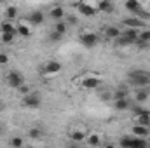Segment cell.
<instances>
[{"label":"cell","instance_id":"cb8c5ba5","mask_svg":"<svg viewBox=\"0 0 150 148\" xmlns=\"http://www.w3.org/2000/svg\"><path fill=\"white\" fill-rule=\"evenodd\" d=\"M2 32H12V33H18V28H14L11 23H2Z\"/></svg>","mask_w":150,"mask_h":148},{"label":"cell","instance_id":"9c48e42d","mask_svg":"<svg viewBox=\"0 0 150 148\" xmlns=\"http://www.w3.org/2000/svg\"><path fill=\"white\" fill-rule=\"evenodd\" d=\"M82 87L84 89H98L100 87V78H93V77H89V78H84L82 80Z\"/></svg>","mask_w":150,"mask_h":148},{"label":"cell","instance_id":"7a4b0ae2","mask_svg":"<svg viewBox=\"0 0 150 148\" xmlns=\"http://www.w3.org/2000/svg\"><path fill=\"white\" fill-rule=\"evenodd\" d=\"M119 145L124 147V148H145V147H149L147 140H145V138H140V136H136V138L124 136V138H120Z\"/></svg>","mask_w":150,"mask_h":148},{"label":"cell","instance_id":"ffe728a7","mask_svg":"<svg viewBox=\"0 0 150 148\" xmlns=\"http://www.w3.org/2000/svg\"><path fill=\"white\" fill-rule=\"evenodd\" d=\"M5 16H7V19H14V18L18 16V9H16L14 5L7 7V11H5Z\"/></svg>","mask_w":150,"mask_h":148},{"label":"cell","instance_id":"2e32d148","mask_svg":"<svg viewBox=\"0 0 150 148\" xmlns=\"http://www.w3.org/2000/svg\"><path fill=\"white\" fill-rule=\"evenodd\" d=\"M122 23H124L127 28H136V26H142V25H143V21H142L140 18H126V19H122Z\"/></svg>","mask_w":150,"mask_h":148},{"label":"cell","instance_id":"52a82bcc","mask_svg":"<svg viewBox=\"0 0 150 148\" xmlns=\"http://www.w3.org/2000/svg\"><path fill=\"white\" fill-rule=\"evenodd\" d=\"M77 9H79V12L84 14V16H94V14L98 12V9H94L93 5H87V4H79Z\"/></svg>","mask_w":150,"mask_h":148},{"label":"cell","instance_id":"4316f807","mask_svg":"<svg viewBox=\"0 0 150 148\" xmlns=\"http://www.w3.org/2000/svg\"><path fill=\"white\" fill-rule=\"evenodd\" d=\"M138 40H143V42H150V30H143L140 35H138Z\"/></svg>","mask_w":150,"mask_h":148},{"label":"cell","instance_id":"7c38bea8","mask_svg":"<svg viewBox=\"0 0 150 148\" xmlns=\"http://www.w3.org/2000/svg\"><path fill=\"white\" fill-rule=\"evenodd\" d=\"M49 16H51V19H54V21H61V19L65 18V11H63V7H52L51 12H49Z\"/></svg>","mask_w":150,"mask_h":148},{"label":"cell","instance_id":"8992f818","mask_svg":"<svg viewBox=\"0 0 150 148\" xmlns=\"http://www.w3.org/2000/svg\"><path fill=\"white\" fill-rule=\"evenodd\" d=\"M61 68L63 66L59 61H49L44 65V73H58V72H61Z\"/></svg>","mask_w":150,"mask_h":148},{"label":"cell","instance_id":"5b68a950","mask_svg":"<svg viewBox=\"0 0 150 148\" xmlns=\"http://www.w3.org/2000/svg\"><path fill=\"white\" fill-rule=\"evenodd\" d=\"M98 40H100L98 35H96V33H91V32H89V33H82V35H80V44H82L86 49H93V47L98 44Z\"/></svg>","mask_w":150,"mask_h":148},{"label":"cell","instance_id":"d6986e66","mask_svg":"<svg viewBox=\"0 0 150 148\" xmlns=\"http://www.w3.org/2000/svg\"><path fill=\"white\" fill-rule=\"evenodd\" d=\"M14 35L16 33H12V32H2V42L4 44H11L14 40Z\"/></svg>","mask_w":150,"mask_h":148},{"label":"cell","instance_id":"e0dca14e","mask_svg":"<svg viewBox=\"0 0 150 148\" xmlns=\"http://www.w3.org/2000/svg\"><path fill=\"white\" fill-rule=\"evenodd\" d=\"M136 124L142 125H150V113L147 110H143L140 115H136Z\"/></svg>","mask_w":150,"mask_h":148},{"label":"cell","instance_id":"9a60e30c","mask_svg":"<svg viewBox=\"0 0 150 148\" xmlns=\"http://www.w3.org/2000/svg\"><path fill=\"white\" fill-rule=\"evenodd\" d=\"M44 19H45V16H44V12H40V11H33V12L30 14V23H33V25H42Z\"/></svg>","mask_w":150,"mask_h":148},{"label":"cell","instance_id":"1f68e13d","mask_svg":"<svg viewBox=\"0 0 150 148\" xmlns=\"http://www.w3.org/2000/svg\"><path fill=\"white\" fill-rule=\"evenodd\" d=\"M9 63V56L5 52H0V65H7Z\"/></svg>","mask_w":150,"mask_h":148},{"label":"cell","instance_id":"603a6c76","mask_svg":"<svg viewBox=\"0 0 150 148\" xmlns=\"http://www.w3.org/2000/svg\"><path fill=\"white\" fill-rule=\"evenodd\" d=\"M70 136H72L74 141H84V140H86V132H80V131H75Z\"/></svg>","mask_w":150,"mask_h":148},{"label":"cell","instance_id":"277c9868","mask_svg":"<svg viewBox=\"0 0 150 148\" xmlns=\"http://www.w3.org/2000/svg\"><path fill=\"white\" fill-rule=\"evenodd\" d=\"M23 105L26 106V108H32V110H35V108H40V105H42V98L38 96V92H28V94H25V98H23Z\"/></svg>","mask_w":150,"mask_h":148},{"label":"cell","instance_id":"4fadbf2b","mask_svg":"<svg viewBox=\"0 0 150 148\" xmlns=\"http://www.w3.org/2000/svg\"><path fill=\"white\" fill-rule=\"evenodd\" d=\"M120 30L117 28V26H108L107 30H105V37L107 38H110V40H117V38L120 37Z\"/></svg>","mask_w":150,"mask_h":148},{"label":"cell","instance_id":"f1b7e54d","mask_svg":"<svg viewBox=\"0 0 150 148\" xmlns=\"http://www.w3.org/2000/svg\"><path fill=\"white\" fill-rule=\"evenodd\" d=\"M136 18H140L142 21H147V19H150V12H149V11H143V9H142V11L136 14Z\"/></svg>","mask_w":150,"mask_h":148},{"label":"cell","instance_id":"4dcf8cb0","mask_svg":"<svg viewBox=\"0 0 150 148\" xmlns=\"http://www.w3.org/2000/svg\"><path fill=\"white\" fill-rule=\"evenodd\" d=\"M28 134H30V138H40L42 131H40V129H37V127H33V129H30V131H28Z\"/></svg>","mask_w":150,"mask_h":148},{"label":"cell","instance_id":"83f0119b","mask_svg":"<svg viewBox=\"0 0 150 148\" xmlns=\"http://www.w3.org/2000/svg\"><path fill=\"white\" fill-rule=\"evenodd\" d=\"M61 38H63V35H61L59 32H56V30H54V32L49 35V40H51V42H59Z\"/></svg>","mask_w":150,"mask_h":148},{"label":"cell","instance_id":"8fae6325","mask_svg":"<svg viewBox=\"0 0 150 148\" xmlns=\"http://www.w3.org/2000/svg\"><path fill=\"white\" fill-rule=\"evenodd\" d=\"M131 132L133 134H136V136H140V138H145L147 134H149V125H142V124H136L133 129H131Z\"/></svg>","mask_w":150,"mask_h":148},{"label":"cell","instance_id":"44dd1931","mask_svg":"<svg viewBox=\"0 0 150 148\" xmlns=\"http://www.w3.org/2000/svg\"><path fill=\"white\" fill-rule=\"evenodd\" d=\"M54 30H56V32H59L61 35H65V33H67V23H63V19H61V21H58V23H56V26H54Z\"/></svg>","mask_w":150,"mask_h":148},{"label":"cell","instance_id":"d4e9b609","mask_svg":"<svg viewBox=\"0 0 150 148\" xmlns=\"http://www.w3.org/2000/svg\"><path fill=\"white\" fill-rule=\"evenodd\" d=\"M23 145H25V141H23V138H19V136H16V138L11 140V147L19 148V147H23Z\"/></svg>","mask_w":150,"mask_h":148},{"label":"cell","instance_id":"f546056e","mask_svg":"<svg viewBox=\"0 0 150 148\" xmlns=\"http://www.w3.org/2000/svg\"><path fill=\"white\" fill-rule=\"evenodd\" d=\"M119 98H127L126 89H119V91H115V92H113V99H119Z\"/></svg>","mask_w":150,"mask_h":148},{"label":"cell","instance_id":"7402d4cb","mask_svg":"<svg viewBox=\"0 0 150 148\" xmlns=\"http://www.w3.org/2000/svg\"><path fill=\"white\" fill-rule=\"evenodd\" d=\"M87 143H89L91 147H98L101 141H100V136H98V134H91V136L87 138Z\"/></svg>","mask_w":150,"mask_h":148},{"label":"cell","instance_id":"836d02e7","mask_svg":"<svg viewBox=\"0 0 150 148\" xmlns=\"http://www.w3.org/2000/svg\"><path fill=\"white\" fill-rule=\"evenodd\" d=\"M0 134H2V125H0Z\"/></svg>","mask_w":150,"mask_h":148},{"label":"cell","instance_id":"ac0fdd59","mask_svg":"<svg viewBox=\"0 0 150 148\" xmlns=\"http://www.w3.org/2000/svg\"><path fill=\"white\" fill-rule=\"evenodd\" d=\"M147 99H149V92L143 91V89H140V91L136 92V101H138V103H145Z\"/></svg>","mask_w":150,"mask_h":148},{"label":"cell","instance_id":"e575fe53","mask_svg":"<svg viewBox=\"0 0 150 148\" xmlns=\"http://www.w3.org/2000/svg\"><path fill=\"white\" fill-rule=\"evenodd\" d=\"M149 12H150V7H149Z\"/></svg>","mask_w":150,"mask_h":148},{"label":"cell","instance_id":"5bb4252c","mask_svg":"<svg viewBox=\"0 0 150 148\" xmlns=\"http://www.w3.org/2000/svg\"><path fill=\"white\" fill-rule=\"evenodd\" d=\"M113 106H115V110L124 111L129 108V101H127V98H119V99H113Z\"/></svg>","mask_w":150,"mask_h":148},{"label":"cell","instance_id":"484cf974","mask_svg":"<svg viewBox=\"0 0 150 148\" xmlns=\"http://www.w3.org/2000/svg\"><path fill=\"white\" fill-rule=\"evenodd\" d=\"M18 33H19L21 37H30V30H28L25 25H19V26H18Z\"/></svg>","mask_w":150,"mask_h":148},{"label":"cell","instance_id":"6da1fadb","mask_svg":"<svg viewBox=\"0 0 150 148\" xmlns=\"http://www.w3.org/2000/svg\"><path fill=\"white\" fill-rule=\"evenodd\" d=\"M129 84L134 87H147L150 85V72L147 70H133L129 72Z\"/></svg>","mask_w":150,"mask_h":148},{"label":"cell","instance_id":"ba28073f","mask_svg":"<svg viewBox=\"0 0 150 148\" xmlns=\"http://www.w3.org/2000/svg\"><path fill=\"white\" fill-rule=\"evenodd\" d=\"M126 9L136 16V14H138V12L143 9V7H142V4H140L138 0H126Z\"/></svg>","mask_w":150,"mask_h":148},{"label":"cell","instance_id":"30bf717a","mask_svg":"<svg viewBox=\"0 0 150 148\" xmlns=\"http://www.w3.org/2000/svg\"><path fill=\"white\" fill-rule=\"evenodd\" d=\"M113 9H115V7H113L112 0H101L100 5H98V11H101V12H105V14H112Z\"/></svg>","mask_w":150,"mask_h":148},{"label":"cell","instance_id":"3957f363","mask_svg":"<svg viewBox=\"0 0 150 148\" xmlns=\"http://www.w3.org/2000/svg\"><path fill=\"white\" fill-rule=\"evenodd\" d=\"M5 82H7V85H9V87L18 89L19 85H23V84H25V78H23V73H19L18 70H11L9 73L5 75Z\"/></svg>","mask_w":150,"mask_h":148},{"label":"cell","instance_id":"d6a6232c","mask_svg":"<svg viewBox=\"0 0 150 148\" xmlns=\"http://www.w3.org/2000/svg\"><path fill=\"white\" fill-rule=\"evenodd\" d=\"M18 91H19L21 94H28V92H30V89H28L25 84H23V85H19V87H18Z\"/></svg>","mask_w":150,"mask_h":148}]
</instances>
